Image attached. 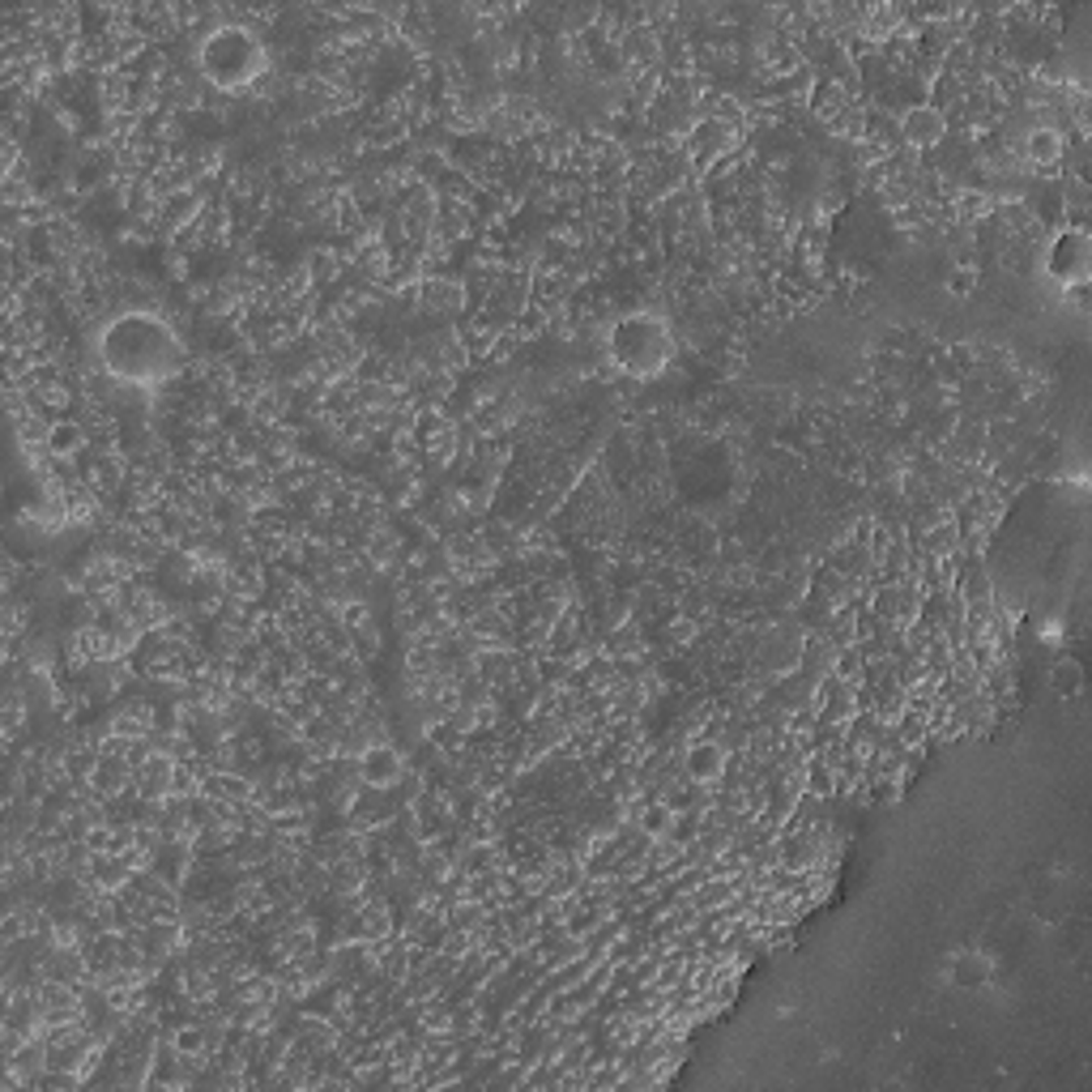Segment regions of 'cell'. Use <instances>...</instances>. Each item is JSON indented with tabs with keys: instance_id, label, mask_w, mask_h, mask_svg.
Segmentation results:
<instances>
[{
	"instance_id": "cell-15",
	"label": "cell",
	"mask_w": 1092,
	"mask_h": 1092,
	"mask_svg": "<svg viewBox=\"0 0 1092 1092\" xmlns=\"http://www.w3.org/2000/svg\"><path fill=\"white\" fill-rule=\"evenodd\" d=\"M960 201H964V218H981V214H986V205H991L981 193H964Z\"/></svg>"
},
{
	"instance_id": "cell-8",
	"label": "cell",
	"mask_w": 1092,
	"mask_h": 1092,
	"mask_svg": "<svg viewBox=\"0 0 1092 1092\" xmlns=\"http://www.w3.org/2000/svg\"><path fill=\"white\" fill-rule=\"evenodd\" d=\"M1024 158L1033 162V167H1054V162L1063 158V133L1059 129H1033L1024 137Z\"/></svg>"
},
{
	"instance_id": "cell-4",
	"label": "cell",
	"mask_w": 1092,
	"mask_h": 1092,
	"mask_svg": "<svg viewBox=\"0 0 1092 1092\" xmlns=\"http://www.w3.org/2000/svg\"><path fill=\"white\" fill-rule=\"evenodd\" d=\"M1045 274L1059 291H1080L1092 274V243L1080 226H1067V231H1054V239L1045 243Z\"/></svg>"
},
{
	"instance_id": "cell-5",
	"label": "cell",
	"mask_w": 1092,
	"mask_h": 1092,
	"mask_svg": "<svg viewBox=\"0 0 1092 1092\" xmlns=\"http://www.w3.org/2000/svg\"><path fill=\"white\" fill-rule=\"evenodd\" d=\"M943 133H947V120H943V112L935 107V102H918V107H909L900 116V137L909 141L914 150L939 146Z\"/></svg>"
},
{
	"instance_id": "cell-11",
	"label": "cell",
	"mask_w": 1092,
	"mask_h": 1092,
	"mask_svg": "<svg viewBox=\"0 0 1092 1092\" xmlns=\"http://www.w3.org/2000/svg\"><path fill=\"white\" fill-rule=\"evenodd\" d=\"M81 440H86V436H81L77 423H52V431H48V444H52L56 457H69V452H77Z\"/></svg>"
},
{
	"instance_id": "cell-12",
	"label": "cell",
	"mask_w": 1092,
	"mask_h": 1092,
	"mask_svg": "<svg viewBox=\"0 0 1092 1092\" xmlns=\"http://www.w3.org/2000/svg\"><path fill=\"white\" fill-rule=\"evenodd\" d=\"M171 1045L179 1049V1054H197V1049H205V1033H201L197 1024H184L179 1033L171 1037Z\"/></svg>"
},
{
	"instance_id": "cell-7",
	"label": "cell",
	"mask_w": 1092,
	"mask_h": 1092,
	"mask_svg": "<svg viewBox=\"0 0 1092 1092\" xmlns=\"http://www.w3.org/2000/svg\"><path fill=\"white\" fill-rule=\"evenodd\" d=\"M359 773H363L367 786H380V790L384 786H397V781H402V755L393 747H372V751H363Z\"/></svg>"
},
{
	"instance_id": "cell-9",
	"label": "cell",
	"mask_w": 1092,
	"mask_h": 1092,
	"mask_svg": "<svg viewBox=\"0 0 1092 1092\" xmlns=\"http://www.w3.org/2000/svg\"><path fill=\"white\" fill-rule=\"evenodd\" d=\"M721 769H726V751H721L717 743H696L691 751H687V777L691 781H717L721 777Z\"/></svg>"
},
{
	"instance_id": "cell-6",
	"label": "cell",
	"mask_w": 1092,
	"mask_h": 1092,
	"mask_svg": "<svg viewBox=\"0 0 1092 1092\" xmlns=\"http://www.w3.org/2000/svg\"><path fill=\"white\" fill-rule=\"evenodd\" d=\"M947 977H952L960 991H981V986H991V977H995V956H986V952H956L952 964H947Z\"/></svg>"
},
{
	"instance_id": "cell-10",
	"label": "cell",
	"mask_w": 1092,
	"mask_h": 1092,
	"mask_svg": "<svg viewBox=\"0 0 1092 1092\" xmlns=\"http://www.w3.org/2000/svg\"><path fill=\"white\" fill-rule=\"evenodd\" d=\"M1049 683H1054L1059 700H1080L1088 678H1084V666L1076 662V657H1059L1054 670H1049Z\"/></svg>"
},
{
	"instance_id": "cell-2",
	"label": "cell",
	"mask_w": 1092,
	"mask_h": 1092,
	"mask_svg": "<svg viewBox=\"0 0 1092 1092\" xmlns=\"http://www.w3.org/2000/svg\"><path fill=\"white\" fill-rule=\"evenodd\" d=\"M197 65H201L205 81H214L218 90H248L252 81L270 69V52H265V44L252 30L218 26L201 39Z\"/></svg>"
},
{
	"instance_id": "cell-13",
	"label": "cell",
	"mask_w": 1092,
	"mask_h": 1092,
	"mask_svg": "<svg viewBox=\"0 0 1092 1092\" xmlns=\"http://www.w3.org/2000/svg\"><path fill=\"white\" fill-rule=\"evenodd\" d=\"M977 286V270L973 265H960V270H952V278H947V291L952 295H968Z\"/></svg>"
},
{
	"instance_id": "cell-3",
	"label": "cell",
	"mask_w": 1092,
	"mask_h": 1092,
	"mask_svg": "<svg viewBox=\"0 0 1092 1092\" xmlns=\"http://www.w3.org/2000/svg\"><path fill=\"white\" fill-rule=\"evenodd\" d=\"M674 355L670 329L653 312H628L610 324V359L624 367L628 376H657Z\"/></svg>"
},
{
	"instance_id": "cell-1",
	"label": "cell",
	"mask_w": 1092,
	"mask_h": 1092,
	"mask_svg": "<svg viewBox=\"0 0 1092 1092\" xmlns=\"http://www.w3.org/2000/svg\"><path fill=\"white\" fill-rule=\"evenodd\" d=\"M98 363L125 384H167L184 367V342L154 312H120L98 334Z\"/></svg>"
},
{
	"instance_id": "cell-14",
	"label": "cell",
	"mask_w": 1092,
	"mask_h": 1092,
	"mask_svg": "<svg viewBox=\"0 0 1092 1092\" xmlns=\"http://www.w3.org/2000/svg\"><path fill=\"white\" fill-rule=\"evenodd\" d=\"M670 807H662V802H657V807H649L645 811V828L653 832V836H662V832H670Z\"/></svg>"
}]
</instances>
